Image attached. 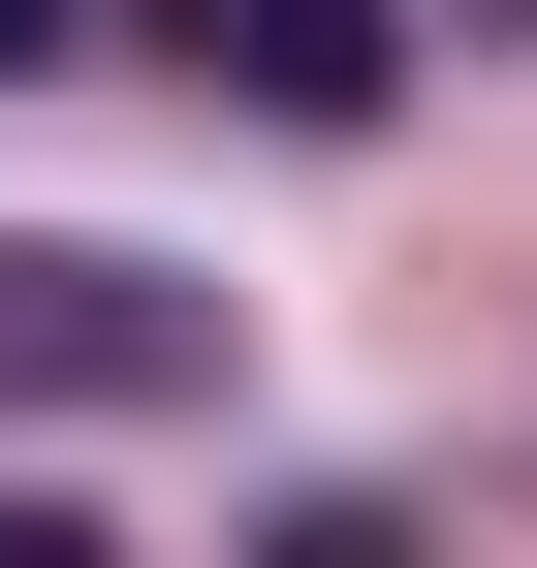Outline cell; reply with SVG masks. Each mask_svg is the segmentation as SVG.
I'll return each instance as SVG.
<instances>
[{"label":"cell","mask_w":537,"mask_h":568,"mask_svg":"<svg viewBox=\"0 0 537 568\" xmlns=\"http://www.w3.org/2000/svg\"><path fill=\"white\" fill-rule=\"evenodd\" d=\"M0 568H126V537H95V506H0Z\"/></svg>","instance_id":"cell-5"},{"label":"cell","mask_w":537,"mask_h":568,"mask_svg":"<svg viewBox=\"0 0 537 568\" xmlns=\"http://www.w3.org/2000/svg\"><path fill=\"white\" fill-rule=\"evenodd\" d=\"M32 63H95V0H0V95H32Z\"/></svg>","instance_id":"cell-4"},{"label":"cell","mask_w":537,"mask_h":568,"mask_svg":"<svg viewBox=\"0 0 537 568\" xmlns=\"http://www.w3.org/2000/svg\"><path fill=\"white\" fill-rule=\"evenodd\" d=\"M253 95L285 126H379V0H253Z\"/></svg>","instance_id":"cell-2"},{"label":"cell","mask_w":537,"mask_h":568,"mask_svg":"<svg viewBox=\"0 0 537 568\" xmlns=\"http://www.w3.org/2000/svg\"><path fill=\"white\" fill-rule=\"evenodd\" d=\"M222 379V284L95 253V222H0V410H190Z\"/></svg>","instance_id":"cell-1"},{"label":"cell","mask_w":537,"mask_h":568,"mask_svg":"<svg viewBox=\"0 0 537 568\" xmlns=\"http://www.w3.org/2000/svg\"><path fill=\"white\" fill-rule=\"evenodd\" d=\"M285 568H412V506H285Z\"/></svg>","instance_id":"cell-3"},{"label":"cell","mask_w":537,"mask_h":568,"mask_svg":"<svg viewBox=\"0 0 537 568\" xmlns=\"http://www.w3.org/2000/svg\"><path fill=\"white\" fill-rule=\"evenodd\" d=\"M159 32H253V0H159Z\"/></svg>","instance_id":"cell-6"}]
</instances>
